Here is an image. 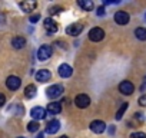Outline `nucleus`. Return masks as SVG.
I'll return each mask as SVG.
<instances>
[{"label": "nucleus", "instance_id": "1", "mask_svg": "<svg viewBox=\"0 0 146 138\" xmlns=\"http://www.w3.org/2000/svg\"><path fill=\"white\" fill-rule=\"evenodd\" d=\"M63 86L62 85H59V84H56V85H52V86H49L47 89H46V95L50 98V99H54V98H59L62 94H63Z\"/></svg>", "mask_w": 146, "mask_h": 138}, {"label": "nucleus", "instance_id": "2", "mask_svg": "<svg viewBox=\"0 0 146 138\" xmlns=\"http://www.w3.org/2000/svg\"><path fill=\"white\" fill-rule=\"evenodd\" d=\"M52 53H53L52 46L43 45V46H40L39 50H37V58H39V60H47V59L52 56Z\"/></svg>", "mask_w": 146, "mask_h": 138}, {"label": "nucleus", "instance_id": "3", "mask_svg": "<svg viewBox=\"0 0 146 138\" xmlns=\"http://www.w3.org/2000/svg\"><path fill=\"white\" fill-rule=\"evenodd\" d=\"M103 38H105V30L102 27H93L89 32V39L92 42H100Z\"/></svg>", "mask_w": 146, "mask_h": 138}, {"label": "nucleus", "instance_id": "4", "mask_svg": "<svg viewBox=\"0 0 146 138\" xmlns=\"http://www.w3.org/2000/svg\"><path fill=\"white\" fill-rule=\"evenodd\" d=\"M75 104L78 108H88L89 104H90V98L86 95V94H79L76 98H75Z\"/></svg>", "mask_w": 146, "mask_h": 138}, {"label": "nucleus", "instance_id": "5", "mask_svg": "<svg viewBox=\"0 0 146 138\" xmlns=\"http://www.w3.org/2000/svg\"><path fill=\"white\" fill-rule=\"evenodd\" d=\"M46 114H47V109H44V108H42V107H35V108H32V111H30V115H32V118H33L35 121L44 119Z\"/></svg>", "mask_w": 146, "mask_h": 138}, {"label": "nucleus", "instance_id": "6", "mask_svg": "<svg viewBox=\"0 0 146 138\" xmlns=\"http://www.w3.org/2000/svg\"><path fill=\"white\" fill-rule=\"evenodd\" d=\"M115 22L120 26H125V25L129 23V15L123 10H119V12L115 13Z\"/></svg>", "mask_w": 146, "mask_h": 138}, {"label": "nucleus", "instance_id": "7", "mask_svg": "<svg viewBox=\"0 0 146 138\" xmlns=\"http://www.w3.org/2000/svg\"><path fill=\"white\" fill-rule=\"evenodd\" d=\"M20 84H22V81H20V78H17V76H9L7 78V81H6V86L10 89V91H17L19 88H20Z\"/></svg>", "mask_w": 146, "mask_h": 138}, {"label": "nucleus", "instance_id": "8", "mask_svg": "<svg viewBox=\"0 0 146 138\" xmlns=\"http://www.w3.org/2000/svg\"><path fill=\"white\" fill-rule=\"evenodd\" d=\"M119 91H120L123 95H132L133 91H135V86H133L132 82H129V81H123V82L119 84Z\"/></svg>", "mask_w": 146, "mask_h": 138}, {"label": "nucleus", "instance_id": "9", "mask_svg": "<svg viewBox=\"0 0 146 138\" xmlns=\"http://www.w3.org/2000/svg\"><path fill=\"white\" fill-rule=\"evenodd\" d=\"M82 30H83V25L82 23H72L70 26L66 27V33L70 35V36H78Z\"/></svg>", "mask_w": 146, "mask_h": 138}, {"label": "nucleus", "instance_id": "10", "mask_svg": "<svg viewBox=\"0 0 146 138\" xmlns=\"http://www.w3.org/2000/svg\"><path fill=\"white\" fill-rule=\"evenodd\" d=\"M57 72H59V75H60L62 78H69V76H72V74H73V69H72L70 65L62 63V65L59 66V69H57Z\"/></svg>", "mask_w": 146, "mask_h": 138}, {"label": "nucleus", "instance_id": "11", "mask_svg": "<svg viewBox=\"0 0 146 138\" xmlns=\"http://www.w3.org/2000/svg\"><path fill=\"white\" fill-rule=\"evenodd\" d=\"M43 26H44V29H46V32H47V33H56V32L59 30V26H57V25H56V22H54L53 19H50V17L44 19Z\"/></svg>", "mask_w": 146, "mask_h": 138}, {"label": "nucleus", "instance_id": "12", "mask_svg": "<svg viewBox=\"0 0 146 138\" xmlns=\"http://www.w3.org/2000/svg\"><path fill=\"white\" fill-rule=\"evenodd\" d=\"M90 129H92L95 134H102V132L106 129V124H105L103 121H99V119L92 121V122H90Z\"/></svg>", "mask_w": 146, "mask_h": 138}, {"label": "nucleus", "instance_id": "13", "mask_svg": "<svg viewBox=\"0 0 146 138\" xmlns=\"http://www.w3.org/2000/svg\"><path fill=\"white\" fill-rule=\"evenodd\" d=\"M50 78H52V74L47 69H40L36 74V81H39V82H49Z\"/></svg>", "mask_w": 146, "mask_h": 138}, {"label": "nucleus", "instance_id": "14", "mask_svg": "<svg viewBox=\"0 0 146 138\" xmlns=\"http://www.w3.org/2000/svg\"><path fill=\"white\" fill-rule=\"evenodd\" d=\"M59 129H60V122L57 119H53L46 125V134H56Z\"/></svg>", "mask_w": 146, "mask_h": 138}, {"label": "nucleus", "instance_id": "15", "mask_svg": "<svg viewBox=\"0 0 146 138\" xmlns=\"http://www.w3.org/2000/svg\"><path fill=\"white\" fill-rule=\"evenodd\" d=\"M12 46L15 49H22V48L26 46V39L22 38V36H16V38L12 39Z\"/></svg>", "mask_w": 146, "mask_h": 138}, {"label": "nucleus", "instance_id": "16", "mask_svg": "<svg viewBox=\"0 0 146 138\" xmlns=\"http://www.w3.org/2000/svg\"><path fill=\"white\" fill-rule=\"evenodd\" d=\"M19 6H20V9H22L23 12H27V13H29V12H33V10L36 9L37 3H36V2H22Z\"/></svg>", "mask_w": 146, "mask_h": 138}, {"label": "nucleus", "instance_id": "17", "mask_svg": "<svg viewBox=\"0 0 146 138\" xmlns=\"http://www.w3.org/2000/svg\"><path fill=\"white\" fill-rule=\"evenodd\" d=\"M60 111H62V105H60L59 102H50V104L47 105V112L52 114V115H56V114H59Z\"/></svg>", "mask_w": 146, "mask_h": 138}, {"label": "nucleus", "instance_id": "18", "mask_svg": "<svg viewBox=\"0 0 146 138\" xmlns=\"http://www.w3.org/2000/svg\"><path fill=\"white\" fill-rule=\"evenodd\" d=\"M36 86L35 85H27L26 88H25V96L27 98V99H30V98H33L35 95H36Z\"/></svg>", "mask_w": 146, "mask_h": 138}, {"label": "nucleus", "instance_id": "19", "mask_svg": "<svg viewBox=\"0 0 146 138\" xmlns=\"http://www.w3.org/2000/svg\"><path fill=\"white\" fill-rule=\"evenodd\" d=\"M78 5L83 10H92L93 9V2H90V0H79Z\"/></svg>", "mask_w": 146, "mask_h": 138}, {"label": "nucleus", "instance_id": "20", "mask_svg": "<svg viewBox=\"0 0 146 138\" xmlns=\"http://www.w3.org/2000/svg\"><path fill=\"white\" fill-rule=\"evenodd\" d=\"M135 36L139 39V40H146V29L145 27H137L135 30Z\"/></svg>", "mask_w": 146, "mask_h": 138}, {"label": "nucleus", "instance_id": "21", "mask_svg": "<svg viewBox=\"0 0 146 138\" xmlns=\"http://www.w3.org/2000/svg\"><path fill=\"white\" fill-rule=\"evenodd\" d=\"M127 107H129V104H127V102H125V104H122V107H120V108H119V111L116 112V119H117V121L123 118V114L126 112V109H127Z\"/></svg>", "mask_w": 146, "mask_h": 138}, {"label": "nucleus", "instance_id": "22", "mask_svg": "<svg viewBox=\"0 0 146 138\" xmlns=\"http://www.w3.org/2000/svg\"><path fill=\"white\" fill-rule=\"evenodd\" d=\"M39 122L37 121H32V122H29L27 124V131H30V132H36V131H39Z\"/></svg>", "mask_w": 146, "mask_h": 138}, {"label": "nucleus", "instance_id": "23", "mask_svg": "<svg viewBox=\"0 0 146 138\" xmlns=\"http://www.w3.org/2000/svg\"><path fill=\"white\" fill-rule=\"evenodd\" d=\"M62 10H63V9H62L60 6H53V7L49 9V13H50V15H56V13H60Z\"/></svg>", "mask_w": 146, "mask_h": 138}, {"label": "nucleus", "instance_id": "24", "mask_svg": "<svg viewBox=\"0 0 146 138\" xmlns=\"http://www.w3.org/2000/svg\"><path fill=\"white\" fill-rule=\"evenodd\" d=\"M130 138H146V134L145 132H133L132 135H130Z\"/></svg>", "mask_w": 146, "mask_h": 138}, {"label": "nucleus", "instance_id": "25", "mask_svg": "<svg viewBox=\"0 0 146 138\" xmlns=\"http://www.w3.org/2000/svg\"><path fill=\"white\" fill-rule=\"evenodd\" d=\"M139 105H142V107H146V95H142L140 98H139Z\"/></svg>", "mask_w": 146, "mask_h": 138}, {"label": "nucleus", "instance_id": "26", "mask_svg": "<svg viewBox=\"0 0 146 138\" xmlns=\"http://www.w3.org/2000/svg\"><path fill=\"white\" fill-rule=\"evenodd\" d=\"M39 19H40V15H32V16H30V22H32V23H36Z\"/></svg>", "mask_w": 146, "mask_h": 138}, {"label": "nucleus", "instance_id": "27", "mask_svg": "<svg viewBox=\"0 0 146 138\" xmlns=\"http://www.w3.org/2000/svg\"><path fill=\"white\" fill-rule=\"evenodd\" d=\"M5 102H6V96H5L3 94H0V107H3Z\"/></svg>", "mask_w": 146, "mask_h": 138}, {"label": "nucleus", "instance_id": "28", "mask_svg": "<svg viewBox=\"0 0 146 138\" xmlns=\"http://www.w3.org/2000/svg\"><path fill=\"white\" fill-rule=\"evenodd\" d=\"M103 15H105V7L100 6V7L98 9V16H103Z\"/></svg>", "mask_w": 146, "mask_h": 138}, {"label": "nucleus", "instance_id": "29", "mask_svg": "<svg viewBox=\"0 0 146 138\" xmlns=\"http://www.w3.org/2000/svg\"><path fill=\"white\" fill-rule=\"evenodd\" d=\"M37 138H44V132H42V134H39V135H37Z\"/></svg>", "mask_w": 146, "mask_h": 138}, {"label": "nucleus", "instance_id": "30", "mask_svg": "<svg viewBox=\"0 0 146 138\" xmlns=\"http://www.w3.org/2000/svg\"><path fill=\"white\" fill-rule=\"evenodd\" d=\"M59 138H69V137H66V135H62V137H59Z\"/></svg>", "mask_w": 146, "mask_h": 138}, {"label": "nucleus", "instance_id": "31", "mask_svg": "<svg viewBox=\"0 0 146 138\" xmlns=\"http://www.w3.org/2000/svg\"><path fill=\"white\" fill-rule=\"evenodd\" d=\"M19 138H25V137H19Z\"/></svg>", "mask_w": 146, "mask_h": 138}]
</instances>
